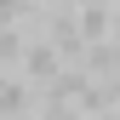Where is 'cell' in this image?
<instances>
[{"label": "cell", "instance_id": "obj_1", "mask_svg": "<svg viewBox=\"0 0 120 120\" xmlns=\"http://www.w3.org/2000/svg\"><path fill=\"white\" fill-rule=\"evenodd\" d=\"M17 74H23L29 86H34V92H46V86L57 80V74H63V57L52 52V40H46V34H29V40H23V57H17Z\"/></svg>", "mask_w": 120, "mask_h": 120}, {"label": "cell", "instance_id": "obj_2", "mask_svg": "<svg viewBox=\"0 0 120 120\" xmlns=\"http://www.w3.org/2000/svg\"><path fill=\"white\" fill-rule=\"evenodd\" d=\"M74 23H80V40H86V46H97V40H109L114 6H109V0H74Z\"/></svg>", "mask_w": 120, "mask_h": 120}, {"label": "cell", "instance_id": "obj_4", "mask_svg": "<svg viewBox=\"0 0 120 120\" xmlns=\"http://www.w3.org/2000/svg\"><path fill=\"white\" fill-rule=\"evenodd\" d=\"M34 6H52V0H34Z\"/></svg>", "mask_w": 120, "mask_h": 120}, {"label": "cell", "instance_id": "obj_3", "mask_svg": "<svg viewBox=\"0 0 120 120\" xmlns=\"http://www.w3.org/2000/svg\"><path fill=\"white\" fill-rule=\"evenodd\" d=\"M97 120H120V109H103V114H97Z\"/></svg>", "mask_w": 120, "mask_h": 120}]
</instances>
